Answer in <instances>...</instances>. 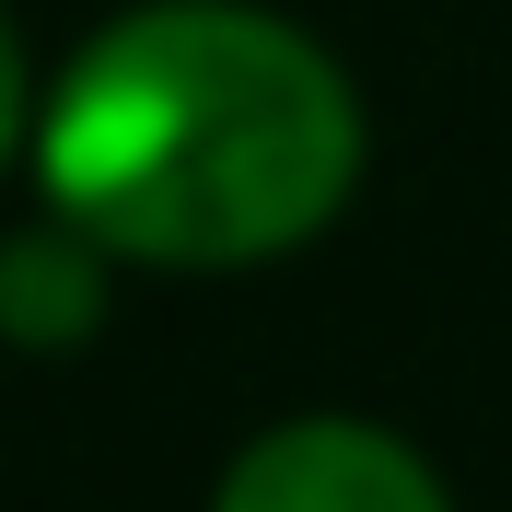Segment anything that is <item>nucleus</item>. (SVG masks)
<instances>
[{
    "instance_id": "1",
    "label": "nucleus",
    "mask_w": 512,
    "mask_h": 512,
    "mask_svg": "<svg viewBox=\"0 0 512 512\" xmlns=\"http://www.w3.org/2000/svg\"><path fill=\"white\" fill-rule=\"evenodd\" d=\"M35 175L105 256L256 268L350 198L361 105L315 35L233 0H152L70 59L35 117Z\"/></svg>"
},
{
    "instance_id": "2",
    "label": "nucleus",
    "mask_w": 512,
    "mask_h": 512,
    "mask_svg": "<svg viewBox=\"0 0 512 512\" xmlns=\"http://www.w3.org/2000/svg\"><path fill=\"white\" fill-rule=\"evenodd\" d=\"M210 512H454V501L373 419H291V431L233 454V478H222Z\"/></svg>"
},
{
    "instance_id": "3",
    "label": "nucleus",
    "mask_w": 512,
    "mask_h": 512,
    "mask_svg": "<svg viewBox=\"0 0 512 512\" xmlns=\"http://www.w3.org/2000/svg\"><path fill=\"white\" fill-rule=\"evenodd\" d=\"M94 326H105V245L94 233L0 245V338L12 350H82Z\"/></svg>"
},
{
    "instance_id": "4",
    "label": "nucleus",
    "mask_w": 512,
    "mask_h": 512,
    "mask_svg": "<svg viewBox=\"0 0 512 512\" xmlns=\"http://www.w3.org/2000/svg\"><path fill=\"white\" fill-rule=\"evenodd\" d=\"M35 128V94H24V35L0 24V163H12V140Z\"/></svg>"
}]
</instances>
